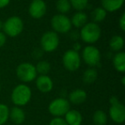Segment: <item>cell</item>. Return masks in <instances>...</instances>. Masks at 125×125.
I'll return each mask as SVG.
<instances>
[{
	"mask_svg": "<svg viewBox=\"0 0 125 125\" xmlns=\"http://www.w3.org/2000/svg\"><path fill=\"white\" fill-rule=\"evenodd\" d=\"M3 25H4V22L0 20V31H2L3 30Z\"/></svg>",
	"mask_w": 125,
	"mask_h": 125,
	"instance_id": "836d02e7",
	"label": "cell"
},
{
	"mask_svg": "<svg viewBox=\"0 0 125 125\" xmlns=\"http://www.w3.org/2000/svg\"><path fill=\"white\" fill-rule=\"evenodd\" d=\"M121 82H122V84H123V86H124V85H125V77H124V76L122 77Z\"/></svg>",
	"mask_w": 125,
	"mask_h": 125,
	"instance_id": "d6a6232c",
	"label": "cell"
},
{
	"mask_svg": "<svg viewBox=\"0 0 125 125\" xmlns=\"http://www.w3.org/2000/svg\"><path fill=\"white\" fill-rule=\"evenodd\" d=\"M10 3V0H0V9L7 7Z\"/></svg>",
	"mask_w": 125,
	"mask_h": 125,
	"instance_id": "4dcf8cb0",
	"label": "cell"
},
{
	"mask_svg": "<svg viewBox=\"0 0 125 125\" xmlns=\"http://www.w3.org/2000/svg\"><path fill=\"white\" fill-rule=\"evenodd\" d=\"M10 98L15 106L22 107V106L27 105L31 100L32 90L27 84H18L13 88Z\"/></svg>",
	"mask_w": 125,
	"mask_h": 125,
	"instance_id": "6da1fadb",
	"label": "cell"
},
{
	"mask_svg": "<svg viewBox=\"0 0 125 125\" xmlns=\"http://www.w3.org/2000/svg\"><path fill=\"white\" fill-rule=\"evenodd\" d=\"M124 0H101V7L106 12H115L123 7Z\"/></svg>",
	"mask_w": 125,
	"mask_h": 125,
	"instance_id": "2e32d148",
	"label": "cell"
},
{
	"mask_svg": "<svg viewBox=\"0 0 125 125\" xmlns=\"http://www.w3.org/2000/svg\"><path fill=\"white\" fill-rule=\"evenodd\" d=\"M56 9L58 11V14L66 15L71 10L70 0H57L56 3Z\"/></svg>",
	"mask_w": 125,
	"mask_h": 125,
	"instance_id": "cb8c5ba5",
	"label": "cell"
},
{
	"mask_svg": "<svg viewBox=\"0 0 125 125\" xmlns=\"http://www.w3.org/2000/svg\"><path fill=\"white\" fill-rule=\"evenodd\" d=\"M0 90H1V84H0Z\"/></svg>",
	"mask_w": 125,
	"mask_h": 125,
	"instance_id": "e575fe53",
	"label": "cell"
},
{
	"mask_svg": "<svg viewBox=\"0 0 125 125\" xmlns=\"http://www.w3.org/2000/svg\"><path fill=\"white\" fill-rule=\"evenodd\" d=\"M87 94L85 90L82 88H76L70 93L68 96V100L70 104H82L87 100Z\"/></svg>",
	"mask_w": 125,
	"mask_h": 125,
	"instance_id": "4fadbf2b",
	"label": "cell"
},
{
	"mask_svg": "<svg viewBox=\"0 0 125 125\" xmlns=\"http://www.w3.org/2000/svg\"><path fill=\"white\" fill-rule=\"evenodd\" d=\"M124 46V40L121 35H114L109 41V47L114 52H121Z\"/></svg>",
	"mask_w": 125,
	"mask_h": 125,
	"instance_id": "d6986e66",
	"label": "cell"
},
{
	"mask_svg": "<svg viewBox=\"0 0 125 125\" xmlns=\"http://www.w3.org/2000/svg\"><path fill=\"white\" fill-rule=\"evenodd\" d=\"M107 12L103 9L102 7H97L92 11L91 16H92L93 21L95 23H99L103 21L106 18Z\"/></svg>",
	"mask_w": 125,
	"mask_h": 125,
	"instance_id": "7402d4cb",
	"label": "cell"
},
{
	"mask_svg": "<svg viewBox=\"0 0 125 125\" xmlns=\"http://www.w3.org/2000/svg\"><path fill=\"white\" fill-rule=\"evenodd\" d=\"M70 21H71L72 27L81 29L86 23L88 22V16L83 11H76L72 16Z\"/></svg>",
	"mask_w": 125,
	"mask_h": 125,
	"instance_id": "e0dca14e",
	"label": "cell"
},
{
	"mask_svg": "<svg viewBox=\"0 0 125 125\" xmlns=\"http://www.w3.org/2000/svg\"><path fill=\"white\" fill-rule=\"evenodd\" d=\"M70 3L76 11H83L88 5V0H70Z\"/></svg>",
	"mask_w": 125,
	"mask_h": 125,
	"instance_id": "484cf974",
	"label": "cell"
},
{
	"mask_svg": "<svg viewBox=\"0 0 125 125\" xmlns=\"http://www.w3.org/2000/svg\"><path fill=\"white\" fill-rule=\"evenodd\" d=\"M70 110V103L64 98H57L48 105V111L54 117H62Z\"/></svg>",
	"mask_w": 125,
	"mask_h": 125,
	"instance_id": "9c48e42d",
	"label": "cell"
},
{
	"mask_svg": "<svg viewBox=\"0 0 125 125\" xmlns=\"http://www.w3.org/2000/svg\"><path fill=\"white\" fill-rule=\"evenodd\" d=\"M81 49H82V45H81L79 42L75 41V43H74V45H73V48H72V50L79 52V51H80Z\"/></svg>",
	"mask_w": 125,
	"mask_h": 125,
	"instance_id": "1f68e13d",
	"label": "cell"
},
{
	"mask_svg": "<svg viewBox=\"0 0 125 125\" xmlns=\"http://www.w3.org/2000/svg\"><path fill=\"white\" fill-rule=\"evenodd\" d=\"M109 116L114 123L122 124L125 121V106L116 96L110 98Z\"/></svg>",
	"mask_w": 125,
	"mask_h": 125,
	"instance_id": "277c9868",
	"label": "cell"
},
{
	"mask_svg": "<svg viewBox=\"0 0 125 125\" xmlns=\"http://www.w3.org/2000/svg\"><path fill=\"white\" fill-rule=\"evenodd\" d=\"M70 32H71V33H70V38H71L73 40H75V41H77L78 38H80V33H79V32L71 31V30H70Z\"/></svg>",
	"mask_w": 125,
	"mask_h": 125,
	"instance_id": "f546056e",
	"label": "cell"
},
{
	"mask_svg": "<svg viewBox=\"0 0 125 125\" xmlns=\"http://www.w3.org/2000/svg\"><path fill=\"white\" fill-rule=\"evenodd\" d=\"M51 26L52 31L58 33H68L72 28L70 18L66 15L56 14L52 17L51 20Z\"/></svg>",
	"mask_w": 125,
	"mask_h": 125,
	"instance_id": "52a82bcc",
	"label": "cell"
},
{
	"mask_svg": "<svg viewBox=\"0 0 125 125\" xmlns=\"http://www.w3.org/2000/svg\"><path fill=\"white\" fill-rule=\"evenodd\" d=\"M49 125H68L62 117H54L51 120Z\"/></svg>",
	"mask_w": 125,
	"mask_h": 125,
	"instance_id": "4316f807",
	"label": "cell"
},
{
	"mask_svg": "<svg viewBox=\"0 0 125 125\" xmlns=\"http://www.w3.org/2000/svg\"><path fill=\"white\" fill-rule=\"evenodd\" d=\"M98 79V71L94 68H87L82 75V81L86 84H92Z\"/></svg>",
	"mask_w": 125,
	"mask_h": 125,
	"instance_id": "ffe728a7",
	"label": "cell"
},
{
	"mask_svg": "<svg viewBox=\"0 0 125 125\" xmlns=\"http://www.w3.org/2000/svg\"><path fill=\"white\" fill-rule=\"evenodd\" d=\"M9 119L15 124L20 125L24 123L26 119V114L23 109L19 106H14L11 109H10Z\"/></svg>",
	"mask_w": 125,
	"mask_h": 125,
	"instance_id": "5bb4252c",
	"label": "cell"
},
{
	"mask_svg": "<svg viewBox=\"0 0 125 125\" xmlns=\"http://www.w3.org/2000/svg\"><path fill=\"white\" fill-rule=\"evenodd\" d=\"M108 116L102 110H97L93 115V122L95 125H106Z\"/></svg>",
	"mask_w": 125,
	"mask_h": 125,
	"instance_id": "44dd1931",
	"label": "cell"
},
{
	"mask_svg": "<svg viewBox=\"0 0 125 125\" xmlns=\"http://www.w3.org/2000/svg\"><path fill=\"white\" fill-rule=\"evenodd\" d=\"M62 62L65 70L70 72H75L79 70L82 64V57L78 52L70 49L63 53Z\"/></svg>",
	"mask_w": 125,
	"mask_h": 125,
	"instance_id": "8992f818",
	"label": "cell"
},
{
	"mask_svg": "<svg viewBox=\"0 0 125 125\" xmlns=\"http://www.w3.org/2000/svg\"><path fill=\"white\" fill-rule=\"evenodd\" d=\"M81 57L86 64L94 68L99 64L101 61V53L96 46L88 45L82 49Z\"/></svg>",
	"mask_w": 125,
	"mask_h": 125,
	"instance_id": "ba28073f",
	"label": "cell"
},
{
	"mask_svg": "<svg viewBox=\"0 0 125 125\" xmlns=\"http://www.w3.org/2000/svg\"><path fill=\"white\" fill-rule=\"evenodd\" d=\"M7 40V36L3 31H0V48H2L6 43Z\"/></svg>",
	"mask_w": 125,
	"mask_h": 125,
	"instance_id": "f1b7e54d",
	"label": "cell"
},
{
	"mask_svg": "<svg viewBox=\"0 0 125 125\" xmlns=\"http://www.w3.org/2000/svg\"><path fill=\"white\" fill-rule=\"evenodd\" d=\"M16 74L17 78L25 84L33 82L38 76L35 65L28 62L20 63L16 69Z\"/></svg>",
	"mask_w": 125,
	"mask_h": 125,
	"instance_id": "5b68a950",
	"label": "cell"
},
{
	"mask_svg": "<svg viewBox=\"0 0 125 125\" xmlns=\"http://www.w3.org/2000/svg\"><path fill=\"white\" fill-rule=\"evenodd\" d=\"M47 11V5L44 0H33L28 6V14L34 19H40Z\"/></svg>",
	"mask_w": 125,
	"mask_h": 125,
	"instance_id": "8fae6325",
	"label": "cell"
},
{
	"mask_svg": "<svg viewBox=\"0 0 125 125\" xmlns=\"http://www.w3.org/2000/svg\"><path fill=\"white\" fill-rule=\"evenodd\" d=\"M118 26L122 31H125V13H123L118 20Z\"/></svg>",
	"mask_w": 125,
	"mask_h": 125,
	"instance_id": "83f0119b",
	"label": "cell"
},
{
	"mask_svg": "<svg viewBox=\"0 0 125 125\" xmlns=\"http://www.w3.org/2000/svg\"><path fill=\"white\" fill-rule=\"evenodd\" d=\"M65 122L68 125H82V115L77 110L70 109L69 111L64 115Z\"/></svg>",
	"mask_w": 125,
	"mask_h": 125,
	"instance_id": "9a60e30c",
	"label": "cell"
},
{
	"mask_svg": "<svg viewBox=\"0 0 125 125\" xmlns=\"http://www.w3.org/2000/svg\"><path fill=\"white\" fill-rule=\"evenodd\" d=\"M35 69H36V72L38 75H47L51 71L52 66L48 61L40 60L35 65Z\"/></svg>",
	"mask_w": 125,
	"mask_h": 125,
	"instance_id": "603a6c76",
	"label": "cell"
},
{
	"mask_svg": "<svg viewBox=\"0 0 125 125\" xmlns=\"http://www.w3.org/2000/svg\"><path fill=\"white\" fill-rule=\"evenodd\" d=\"M10 109L7 104L0 103V125H4L9 120Z\"/></svg>",
	"mask_w": 125,
	"mask_h": 125,
	"instance_id": "d4e9b609",
	"label": "cell"
},
{
	"mask_svg": "<svg viewBox=\"0 0 125 125\" xmlns=\"http://www.w3.org/2000/svg\"><path fill=\"white\" fill-rule=\"evenodd\" d=\"M79 33H80V39L84 43L93 45L100 39L101 28L98 23L90 21L87 22L81 28Z\"/></svg>",
	"mask_w": 125,
	"mask_h": 125,
	"instance_id": "7a4b0ae2",
	"label": "cell"
},
{
	"mask_svg": "<svg viewBox=\"0 0 125 125\" xmlns=\"http://www.w3.org/2000/svg\"><path fill=\"white\" fill-rule=\"evenodd\" d=\"M113 67L119 73H123L125 71V52H117L112 58Z\"/></svg>",
	"mask_w": 125,
	"mask_h": 125,
	"instance_id": "ac0fdd59",
	"label": "cell"
},
{
	"mask_svg": "<svg viewBox=\"0 0 125 125\" xmlns=\"http://www.w3.org/2000/svg\"><path fill=\"white\" fill-rule=\"evenodd\" d=\"M40 49L45 52H52L57 49L60 43L59 36L54 31H46L40 38Z\"/></svg>",
	"mask_w": 125,
	"mask_h": 125,
	"instance_id": "30bf717a",
	"label": "cell"
},
{
	"mask_svg": "<svg viewBox=\"0 0 125 125\" xmlns=\"http://www.w3.org/2000/svg\"><path fill=\"white\" fill-rule=\"evenodd\" d=\"M24 29V23L21 17L12 16L7 18L3 25V32L6 36L15 38L22 33Z\"/></svg>",
	"mask_w": 125,
	"mask_h": 125,
	"instance_id": "3957f363",
	"label": "cell"
},
{
	"mask_svg": "<svg viewBox=\"0 0 125 125\" xmlns=\"http://www.w3.org/2000/svg\"><path fill=\"white\" fill-rule=\"evenodd\" d=\"M53 81L47 75H40L35 79V86L43 94L50 93L53 88Z\"/></svg>",
	"mask_w": 125,
	"mask_h": 125,
	"instance_id": "7c38bea8",
	"label": "cell"
}]
</instances>
